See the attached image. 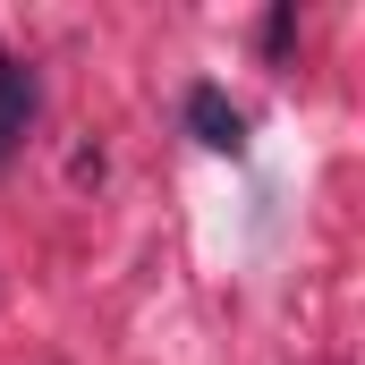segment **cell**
<instances>
[{
    "label": "cell",
    "instance_id": "2",
    "mask_svg": "<svg viewBox=\"0 0 365 365\" xmlns=\"http://www.w3.org/2000/svg\"><path fill=\"white\" fill-rule=\"evenodd\" d=\"M34 102H43L34 68H26V60H0V170L17 162V145H26V128H34Z\"/></svg>",
    "mask_w": 365,
    "mask_h": 365
},
{
    "label": "cell",
    "instance_id": "3",
    "mask_svg": "<svg viewBox=\"0 0 365 365\" xmlns=\"http://www.w3.org/2000/svg\"><path fill=\"white\" fill-rule=\"evenodd\" d=\"M289 43H297V9L280 0L272 17H264V51H272V60H289Z\"/></svg>",
    "mask_w": 365,
    "mask_h": 365
},
{
    "label": "cell",
    "instance_id": "1",
    "mask_svg": "<svg viewBox=\"0 0 365 365\" xmlns=\"http://www.w3.org/2000/svg\"><path fill=\"white\" fill-rule=\"evenodd\" d=\"M187 136L204 145V153H247V119H238V102L221 86H187Z\"/></svg>",
    "mask_w": 365,
    "mask_h": 365
}]
</instances>
